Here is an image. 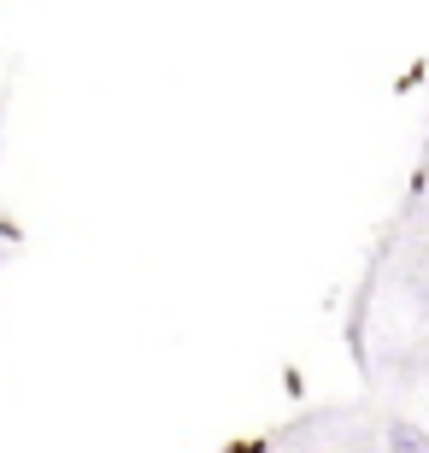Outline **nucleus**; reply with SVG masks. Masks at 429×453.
Listing matches in <instances>:
<instances>
[{"instance_id":"obj_1","label":"nucleus","mask_w":429,"mask_h":453,"mask_svg":"<svg viewBox=\"0 0 429 453\" xmlns=\"http://www.w3.org/2000/svg\"><path fill=\"white\" fill-rule=\"evenodd\" d=\"M388 453H429V441H424V430H412V424H395Z\"/></svg>"}]
</instances>
